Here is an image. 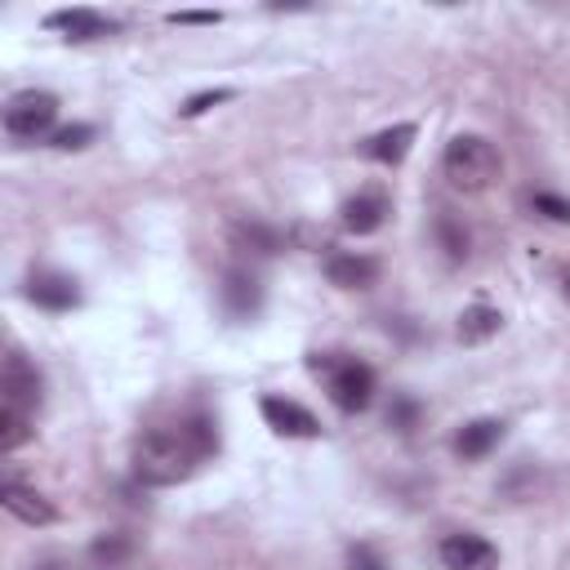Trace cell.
<instances>
[{
    "mask_svg": "<svg viewBox=\"0 0 570 570\" xmlns=\"http://www.w3.org/2000/svg\"><path fill=\"white\" fill-rule=\"evenodd\" d=\"M214 450H218L214 423L205 414H191L178 428H156L134 445V476L142 485H178Z\"/></svg>",
    "mask_w": 570,
    "mask_h": 570,
    "instance_id": "1",
    "label": "cell"
},
{
    "mask_svg": "<svg viewBox=\"0 0 570 570\" xmlns=\"http://www.w3.org/2000/svg\"><path fill=\"white\" fill-rule=\"evenodd\" d=\"M441 169H445L450 187H459V191H485L499 178L503 160H499V147L490 138H481V134H454L445 142V151H441Z\"/></svg>",
    "mask_w": 570,
    "mask_h": 570,
    "instance_id": "2",
    "label": "cell"
},
{
    "mask_svg": "<svg viewBox=\"0 0 570 570\" xmlns=\"http://www.w3.org/2000/svg\"><path fill=\"white\" fill-rule=\"evenodd\" d=\"M312 370H325L330 401L343 414H361L374 401V370L356 356H312Z\"/></svg>",
    "mask_w": 570,
    "mask_h": 570,
    "instance_id": "3",
    "label": "cell"
},
{
    "mask_svg": "<svg viewBox=\"0 0 570 570\" xmlns=\"http://www.w3.org/2000/svg\"><path fill=\"white\" fill-rule=\"evenodd\" d=\"M53 116H58V98L45 94V89H18L9 102H4V134L13 142H36L53 129Z\"/></svg>",
    "mask_w": 570,
    "mask_h": 570,
    "instance_id": "4",
    "label": "cell"
},
{
    "mask_svg": "<svg viewBox=\"0 0 570 570\" xmlns=\"http://www.w3.org/2000/svg\"><path fill=\"white\" fill-rule=\"evenodd\" d=\"M40 387H45V383H40V370H36L22 352H9L4 365H0V410L36 419V410H40Z\"/></svg>",
    "mask_w": 570,
    "mask_h": 570,
    "instance_id": "5",
    "label": "cell"
},
{
    "mask_svg": "<svg viewBox=\"0 0 570 570\" xmlns=\"http://www.w3.org/2000/svg\"><path fill=\"white\" fill-rule=\"evenodd\" d=\"M387 214H392V200H387L383 187H361L356 196L343 200V227H347L352 236L379 232V227L387 223Z\"/></svg>",
    "mask_w": 570,
    "mask_h": 570,
    "instance_id": "6",
    "label": "cell"
},
{
    "mask_svg": "<svg viewBox=\"0 0 570 570\" xmlns=\"http://www.w3.org/2000/svg\"><path fill=\"white\" fill-rule=\"evenodd\" d=\"M218 303H223V312H227L232 321L258 316V307H263V285H258V276H254L249 267H232V272L223 276V285H218Z\"/></svg>",
    "mask_w": 570,
    "mask_h": 570,
    "instance_id": "7",
    "label": "cell"
},
{
    "mask_svg": "<svg viewBox=\"0 0 570 570\" xmlns=\"http://www.w3.org/2000/svg\"><path fill=\"white\" fill-rule=\"evenodd\" d=\"M441 561H445V570H494L499 552H494L490 539L463 530V534H445L441 539Z\"/></svg>",
    "mask_w": 570,
    "mask_h": 570,
    "instance_id": "8",
    "label": "cell"
},
{
    "mask_svg": "<svg viewBox=\"0 0 570 570\" xmlns=\"http://www.w3.org/2000/svg\"><path fill=\"white\" fill-rule=\"evenodd\" d=\"M258 410H263L267 428H272V432H281V436H321L316 414H312L307 405L289 401V396H263V401H258Z\"/></svg>",
    "mask_w": 570,
    "mask_h": 570,
    "instance_id": "9",
    "label": "cell"
},
{
    "mask_svg": "<svg viewBox=\"0 0 570 570\" xmlns=\"http://www.w3.org/2000/svg\"><path fill=\"white\" fill-rule=\"evenodd\" d=\"M27 298H31L36 307H45V312H71V307L80 303V289H76V281L62 276V272H36V276L27 281Z\"/></svg>",
    "mask_w": 570,
    "mask_h": 570,
    "instance_id": "10",
    "label": "cell"
},
{
    "mask_svg": "<svg viewBox=\"0 0 570 570\" xmlns=\"http://www.w3.org/2000/svg\"><path fill=\"white\" fill-rule=\"evenodd\" d=\"M325 276H330V285H338V289H370L374 281H379V258H370V254H330V263H325Z\"/></svg>",
    "mask_w": 570,
    "mask_h": 570,
    "instance_id": "11",
    "label": "cell"
},
{
    "mask_svg": "<svg viewBox=\"0 0 570 570\" xmlns=\"http://www.w3.org/2000/svg\"><path fill=\"white\" fill-rule=\"evenodd\" d=\"M499 441H503V419H472V423H463V428L454 432V454H459L463 463H476V459H485Z\"/></svg>",
    "mask_w": 570,
    "mask_h": 570,
    "instance_id": "12",
    "label": "cell"
},
{
    "mask_svg": "<svg viewBox=\"0 0 570 570\" xmlns=\"http://www.w3.org/2000/svg\"><path fill=\"white\" fill-rule=\"evenodd\" d=\"M4 508H9V517L27 521V525H49V521L58 517V512H53V503H49L40 490L22 485L18 476H9V481H4Z\"/></svg>",
    "mask_w": 570,
    "mask_h": 570,
    "instance_id": "13",
    "label": "cell"
},
{
    "mask_svg": "<svg viewBox=\"0 0 570 570\" xmlns=\"http://www.w3.org/2000/svg\"><path fill=\"white\" fill-rule=\"evenodd\" d=\"M414 138H419L414 125H392V129H379L374 138H365V142H361V156H370V160H379V165H401V160L410 156Z\"/></svg>",
    "mask_w": 570,
    "mask_h": 570,
    "instance_id": "14",
    "label": "cell"
},
{
    "mask_svg": "<svg viewBox=\"0 0 570 570\" xmlns=\"http://www.w3.org/2000/svg\"><path fill=\"white\" fill-rule=\"evenodd\" d=\"M45 22H49L53 31H67V40H98V36L111 31V22H107L102 13H94V9H58V13H49Z\"/></svg>",
    "mask_w": 570,
    "mask_h": 570,
    "instance_id": "15",
    "label": "cell"
},
{
    "mask_svg": "<svg viewBox=\"0 0 570 570\" xmlns=\"http://www.w3.org/2000/svg\"><path fill=\"white\" fill-rule=\"evenodd\" d=\"M232 245H236L240 254L272 258L285 240H281V232H276V227H267V223H258V218H240V223H232Z\"/></svg>",
    "mask_w": 570,
    "mask_h": 570,
    "instance_id": "16",
    "label": "cell"
},
{
    "mask_svg": "<svg viewBox=\"0 0 570 570\" xmlns=\"http://www.w3.org/2000/svg\"><path fill=\"white\" fill-rule=\"evenodd\" d=\"M499 325H503V316H499V307H490V303H472V307H463L459 312V343H485V338H494L499 334Z\"/></svg>",
    "mask_w": 570,
    "mask_h": 570,
    "instance_id": "17",
    "label": "cell"
},
{
    "mask_svg": "<svg viewBox=\"0 0 570 570\" xmlns=\"http://www.w3.org/2000/svg\"><path fill=\"white\" fill-rule=\"evenodd\" d=\"M432 232H436V245L445 249V258H450V263H463V258H468V245H472V236H468V227H463V223H459L450 209H441V214H436Z\"/></svg>",
    "mask_w": 570,
    "mask_h": 570,
    "instance_id": "18",
    "label": "cell"
},
{
    "mask_svg": "<svg viewBox=\"0 0 570 570\" xmlns=\"http://www.w3.org/2000/svg\"><path fill=\"white\" fill-rule=\"evenodd\" d=\"M36 419H27V414H9V410H0V450H18L22 441H31V428Z\"/></svg>",
    "mask_w": 570,
    "mask_h": 570,
    "instance_id": "19",
    "label": "cell"
},
{
    "mask_svg": "<svg viewBox=\"0 0 570 570\" xmlns=\"http://www.w3.org/2000/svg\"><path fill=\"white\" fill-rule=\"evenodd\" d=\"M530 209L543 214L548 223H570V200L557 196V191H534V196H530Z\"/></svg>",
    "mask_w": 570,
    "mask_h": 570,
    "instance_id": "20",
    "label": "cell"
},
{
    "mask_svg": "<svg viewBox=\"0 0 570 570\" xmlns=\"http://www.w3.org/2000/svg\"><path fill=\"white\" fill-rule=\"evenodd\" d=\"M89 138H94L89 125H62V129H53V147L58 151H80Z\"/></svg>",
    "mask_w": 570,
    "mask_h": 570,
    "instance_id": "21",
    "label": "cell"
},
{
    "mask_svg": "<svg viewBox=\"0 0 570 570\" xmlns=\"http://www.w3.org/2000/svg\"><path fill=\"white\" fill-rule=\"evenodd\" d=\"M347 570H387V561L370 543H352L347 548Z\"/></svg>",
    "mask_w": 570,
    "mask_h": 570,
    "instance_id": "22",
    "label": "cell"
},
{
    "mask_svg": "<svg viewBox=\"0 0 570 570\" xmlns=\"http://www.w3.org/2000/svg\"><path fill=\"white\" fill-rule=\"evenodd\" d=\"M227 98H232V89H205V94H191L178 111H183V116H200V111H209L214 102H227Z\"/></svg>",
    "mask_w": 570,
    "mask_h": 570,
    "instance_id": "23",
    "label": "cell"
},
{
    "mask_svg": "<svg viewBox=\"0 0 570 570\" xmlns=\"http://www.w3.org/2000/svg\"><path fill=\"white\" fill-rule=\"evenodd\" d=\"M125 548H129L125 539H98V543H94V557H98V561H102V557L116 561V557H125Z\"/></svg>",
    "mask_w": 570,
    "mask_h": 570,
    "instance_id": "24",
    "label": "cell"
},
{
    "mask_svg": "<svg viewBox=\"0 0 570 570\" xmlns=\"http://www.w3.org/2000/svg\"><path fill=\"white\" fill-rule=\"evenodd\" d=\"M387 423H396V428H410V423H414V401H396V405L387 410Z\"/></svg>",
    "mask_w": 570,
    "mask_h": 570,
    "instance_id": "25",
    "label": "cell"
},
{
    "mask_svg": "<svg viewBox=\"0 0 570 570\" xmlns=\"http://www.w3.org/2000/svg\"><path fill=\"white\" fill-rule=\"evenodd\" d=\"M169 22H218V13L200 9V13H169Z\"/></svg>",
    "mask_w": 570,
    "mask_h": 570,
    "instance_id": "26",
    "label": "cell"
},
{
    "mask_svg": "<svg viewBox=\"0 0 570 570\" xmlns=\"http://www.w3.org/2000/svg\"><path fill=\"white\" fill-rule=\"evenodd\" d=\"M561 294H566V303H570V267H566V276H561Z\"/></svg>",
    "mask_w": 570,
    "mask_h": 570,
    "instance_id": "27",
    "label": "cell"
},
{
    "mask_svg": "<svg viewBox=\"0 0 570 570\" xmlns=\"http://www.w3.org/2000/svg\"><path fill=\"white\" fill-rule=\"evenodd\" d=\"M45 570H58V566H45Z\"/></svg>",
    "mask_w": 570,
    "mask_h": 570,
    "instance_id": "28",
    "label": "cell"
}]
</instances>
